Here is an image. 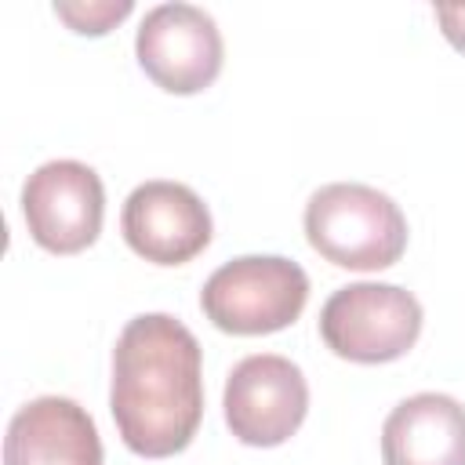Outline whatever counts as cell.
I'll return each mask as SVG.
<instances>
[{"label":"cell","mask_w":465,"mask_h":465,"mask_svg":"<svg viewBox=\"0 0 465 465\" xmlns=\"http://www.w3.org/2000/svg\"><path fill=\"white\" fill-rule=\"evenodd\" d=\"M142 73L167 94H200L225 62L218 22L196 4H156L134 33Z\"/></svg>","instance_id":"cell-6"},{"label":"cell","mask_w":465,"mask_h":465,"mask_svg":"<svg viewBox=\"0 0 465 465\" xmlns=\"http://www.w3.org/2000/svg\"><path fill=\"white\" fill-rule=\"evenodd\" d=\"M4 465H105L98 425L69 396H36L15 411Z\"/></svg>","instance_id":"cell-9"},{"label":"cell","mask_w":465,"mask_h":465,"mask_svg":"<svg viewBox=\"0 0 465 465\" xmlns=\"http://www.w3.org/2000/svg\"><path fill=\"white\" fill-rule=\"evenodd\" d=\"M22 218L36 247L80 254L102 232L105 185L91 163L47 160L22 185Z\"/></svg>","instance_id":"cell-7"},{"label":"cell","mask_w":465,"mask_h":465,"mask_svg":"<svg viewBox=\"0 0 465 465\" xmlns=\"http://www.w3.org/2000/svg\"><path fill=\"white\" fill-rule=\"evenodd\" d=\"M436 22H440L443 36L450 40V47H458L465 54V4H440Z\"/></svg>","instance_id":"cell-12"},{"label":"cell","mask_w":465,"mask_h":465,"mask_svg":"<svg viewBox=\"0 0 465 465\" xmlns=\"http://www.w3.org/2000/svg\"><path fill=\"white\" fill-rule=\"evenodd\" d=\"M381 465H465V407L447 392L400 400L381 425Z\"/></svg>","instance_id":"cell-10"},{"label":"cell","mask_w":465,"mask_h":465,"mask_svg":"<svg viewBox=\"0 0 465 465\" xmlns=\"http://www.w3.org/2000/svg\"><path fill=\"white\" fill-rule=\"evenodd\" d=\"M302 225L309 247L320 258L352 272H378L396 265L411 236L400 203L363 182L320 185L305 203Z\"/></svg>","instance_id":"cell-2"},{"label":"cell","mask_w":465,"mask_h":465,"mask_svg":"<svg viewBox=\"0 0 465 465\" xmlns=\"http://www.w3.org/2000/svg\"><path fill=\"white\" fill-rule=\"evenodd\" d=\"M134 11L131 0H58L54 15L80 36H105Z\"/></svg>","instance_id":"cell-11"},{"label":"cell","mask_w":465,"mask_h":465,"mask_svg":"<svg viewBox=\"0 0 465 465\" xmlns=\"http://www.w3.org/2000/svg\"><path fill=\"white\" fill-rule=\"evenodd\" d=\"M309 302V276L294 258L283 254H243L218 265L203 291V316L240 338L276 334L291 327Z\"/></svg>","instance_id":"cell-3"},{"label":"cell","mask_w":465,"mask_h":465,"mask_svg":"<svg viewBox=\"0 0 465 465\" xmlns=\"http://www.w3.org/2000/svg\"><path fill=\"white\" fill-rule=\"evenodd\" d=\"M222 411L240 443L280 447L309 414V381L294 360L280 352H254L229 371Z\"/></svg>","instance_id":"cell-5"},{"label":"cell","mask_w":465,"mask_h":465,"mask_svg":"<svg viewBox=\"0 0 465 465\" xmlns=\"http://www.w3.org/2000/svg\"><path fill=\"white\" fill-rule=\"evenodd\" d=\"M109 411L138 458L182 454L203 421V349L171 312L124 323L113 349Z\"/></svg>","instance_id":"cell-1"},{"label":"cell","mask_w":465,"mask_h":465,"mask_svg":"<svg viewBox=\"0 0 465 465\" xmlns=\"http://www.w3.org/2000/svg\"><path fill=\"white\" fill-rule=\"evenodd\" d=\"M120 232L138 258L153 265H185L207 251L214 222L207 203L189 185L153 178L127 193Z\"/></svg>","instance_id":"cell-8"},{"label":"cell","mask_w":465,"mask_h":465,"mask_svg":"<svg viewBox=\"0 0 465 465\" xmlns=\"http://www.w3.org/2000/svg\"><path fill=\"white\" fill-rule=\"evenodd\" d=\"M421 302L396 283H345L320 309L323 345L349 363H392L421 334Z\"/></svg>","instance_id":"cell-4"}]
</instances>
